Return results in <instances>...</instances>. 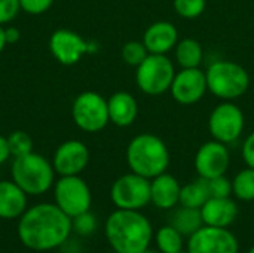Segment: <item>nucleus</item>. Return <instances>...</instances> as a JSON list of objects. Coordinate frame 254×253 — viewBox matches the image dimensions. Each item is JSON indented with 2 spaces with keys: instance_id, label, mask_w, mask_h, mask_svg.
<instances>
[{
  "instance_id": "obj_38",
  "label": "nucleus",
  "mask_w": 254,
  "mask_h": 253,
  "mask_svg": "<svg viewBox=\"0 0 254 253\" xmlns=\"http://www.w3.org/2000/svg\"><path fill=\"white\" fill-rule=\"evenodd\" d=\"M247 253H254V246H252V248H250V251H249Z\"/></svg>"
},
{
  "instance_id": "obj_33",
  "label": "nucleus",
  "mask_w": 254,
  "mask_h": 253,
  "mask_svg": "<svg viewBox=\"0 0 254 253\" xmlns=\"http://www.w3.org/2000/svg\"><path fill=\"white\" fill-rule=\"evenodd\" d=\"M243 160L247 167L254 169V131L246 137L243 143Z\"/></svg>"
},
{
  "instance_id": "obj_15",
  "label": "nucleus",
  "mask_w": 254,
  "mask_h": 253,
  "mask_svg": "<svg viewBox=\"0 0 254 253\" xmlns=\"http://www.w3.org/2000/svg\"><path fill=\"white\" fill-rule=\"evenodd\" d=\"M89 163V149L80 140L61 143L52 158L54 170L58 176H79Z\"/></svg>"
},
{
  "instance_id": "obj_4",
  "label": "nucleus",
  "mask_w": 254,
  "mask_h": 253,
  "mask_svg": "<svg viewBox=\"0 0 254 253\" xmlns=\"http://www.w3.org/2000/svg\"><path fill=\"white\" fill-rule=\"evenodd\" d=\"M55 170L51 161L37 152L16 157L12 161V180L27 195H43L55 183Z\"/></svg>"
},
{
  "instance_id": "obj_36",
  "label": "nucleus",
  "mask_w": 254,
  "mask_h": 253,
  "mask_svg": "<svg viewBox=\"0 0 254 253\" xmlns=\"http://www.w3.org/2000/svg\"><path fill=\"white\" fill-rule=\"evenodd\" d=\"M7 45V42H6V34H4V27L3 25H0V54H1V51L4 49V46Z\"/></svg>"
},
{
  "instance_id": "obj_28",
  "label": "nucleus",
  "mask_w": 254,
  "mask_h": 253,
  "mask_svg": "<svg viewBox=\"0 0 254 253\" xmlns=\"http://www.w3.org/2000/svg\"><path fill=\"white\" fill-rule=\"evenodd\" d=\"M173 4L179 16L185 19H195L204 13L207 0H174Z\"/></svg>"
},
{
  "instance_id": "obj_14",
  "label": "nucleus",
  "mask_w": 254,
  "mask_h": 253,
  "mask_svg": "<svg viewBox=\"0 0 254 253\" xmlns=\"http://www.w3.org/2000/svg\"><path fill=\"white\" fill-rule=\"evenodd\" d=\"M170 91L173 98L183 106L201 101L208 91L205 72L199 67L180 69V72H176Z\"/></svg>"
},
{
  "instance_id": "obj_8",
  "label": "nucleus",
  "mask_w": 254,
  "mask_h": 253,
  "mask_svg": "<svg viewBox=\"0 0 254 253\" xmlns=\"http://www.w3.org/2000/svg\"><path fill=\"white\" fill-rule=\"evenodd\" d=\"M71 118L82 131L98 133L110 122L107 100L95 91L80 92L73 101Z\"/></svg>"
},
{
  "instance_id": "obj_16",
  "label": "nucleus",
  "mask_w": 254,
  "mask_h": 253,
  "mask_svg": "<svg viewBox=\"0 0 254 253\" xmlns=\"http://www.w3.org/2000/svg\"><path fill=\"white\" fill-rule=\"evenodd\" d=\"M179 30L170 21H156L150 24L143 34V43L146 45L149 54L167 55L176 48Z\"/></svg>"
},
{
  "instance_id": "obj_32",
  "label": "nucleus",
  "mask_w": 254,
  "mask_h": 253,
  "mask_svg": "<svg viewBox=\"0 0 254 253\" xmlns=\"http://www.w3.org/2000/svg\"><path fill=\"white\" fill-rule=\"evenodd\" d=\"M54 0H19L21 10L30 15H40L52 6Z\"/></svg>"
},
{
  "instance_id": "obj_37",
  "label": "nucleus",
  "mask_w": 254,
  "mask_h": 253,
  "mask_svg": "<svg viewBox=\"0 0 254 253\" xmlns=\"http://www.w3.org/2000/svg\"><path fill=\"white\" fill-rule=\"evenodd\" d=\"M141 253H161L159 251H155V249H150V248H147V249H144Z\"/></svg>"
},
{
  "instance_id": "obj_7",
  "label": "nucleus",
  "mask_w": 254,
  "mask_h": 253,
  "mask_svg": "<svg viewBox=\"0 0 254 253\" xmlns=\"http://www.w3.org/2000/svg\"><path fill=\"white\" fill-rule=\"evenodd\" d=\"M54 203L70 218L91 210L92 192L80 176H60L54 183Z\"/></svg>"
},
{
  "instance_id": "obj_34",
  "label": "nucleus",
  "mask_w": 254,
  "mask_h": 253,
  "mask_svg": "<svg viewBox=\"0 0 254 253\" xmlns=\"http://www.w3.org/2000/svg\"><path fill=\"white\" fill-rule=\"evenodd\" d=\"M10 149L7 145V137L0 136V166H3L10 158Z\"/></svg>"
},
{
  "instance_id": "obj_35",
  "label": "nucleus",
  "mask_w": 254,
  "mask_h": 253,
  "mask_svg": "<svg viewBox=\"0 0 254 253\" xmlns=\"http://www.w3.org/2000/svg\"><path fill=\"white\" fill-rule=\"evenodd\" d=\"M4 34H6V42L7 43H16L21 37V31L16 27H6L4 28Z\"/></svg>"
},
{
  "instance_id": "obj_23",
  "label": "nucleus",
  "mask_w": 254,
  "mask_h": 253,
  "mask_svg": "<svg viewBox=\"0 0 254 253\" xmlns=\"http://www.w3.org/2000/svg\"><path fill=\"white\" fill-rule=\"evenodd\" d=\"M208 198H210V192H208L207 179L199 177V179L182 186L179 204L185 206V207L201 209Z\"/></svg>"
},
{
  "instance_id": "obj_26",
  "label": "nucleus",
  "mask_w": 254,
  "mask_h": 253,
  "mask_svg": "<svg viewBox=\"0 0 254 253\" xmlns=\"http://www.w3.org/2000/svg\"><path fill=\"white\" fill-rule=\"evenodd\" d=\"M7 145L10 149V155L13 158L33 152V139L28 133H25L22 130L12 131L7 136Z\"/></svg>"
},
{
  "instance_id": "obj_19",
  "label": "nucleus",
  "mask_w": 254,
  "mask_h": 253,
  "mask_svg": "<svg viewBox=\"0 0 254 253\" xmlns=\"http://www.w3.org/2000/svg\"><path fill=\"white\" fill-rule=\"evenodd\" d=\"M109 119L116 127H129L138 116V103L135 97L127 91H118L107 98Z\"/></svg>"
},
{
  "instance_id": "obj_39",
  "label": "nucleus",
  "mask_w": 254,
  "mask_h": 253,
  "mask_svg": "<svg viewBox=\"0 0 254 253\" xmlns=\"http://www.w3.org/2000/svg\"><path fill=\"white\" fill-rule=\"evenodd\" d=\"M179 253H188V252H185V251H182V252H179Z\"/></svg>"
},
{
  "instance_id": "obj_12",
  "label": "nucleus",
  "mask_w": 254,
  "mask_h": 253,
  "mask_svg": "<svg viewBox=\"0 0 254 253\" xmlns=\"http://www.w3.org/2000/svg\"><path fill=\"white\" fill-rule=\"evenodd\" d=\"M49 49L58 63L73 66L77 64L83 55L94 52L95 46L73 30L58 28L49 37Z\"/></svg>"
},
{
  "instance_id": "obj_13",
  "label": "nucleus",
  "mask_w": 254,
  "mask_h": 253,
  "mask_svg": "<svg viewBox=\"0 0 254 253\" xmlns=\"http://www.w3.org/2000/svg\"><path fill=\"white\" fill-rule=\"evenodd\" d=\"M193 164L198 176L202 179H213L226 174L231 166L228 145H223L214 139L202 143L195 155Z\"/></svg>"
},
{
  "instance_id": "obj_3",
  "label": "nucleus",
  "mask_w": 254,
  "mask_h": 253,
  "mask_svg": "<svg viewBox=\"0 0 254 253\" xmlns=\"http://www.w3.org/2000/svg\"><path fill=\"white\" fill-rule=\"evenodd\" d=\"M170 161L168 146L156 134H137L127 146V163L129 170L149 180L165 173L170 167Z\"/></svg>"
},
{
  "instance_id": "obj_31",
  "label": "nucleus",
  "mask_w": 254,
  "mask_h": 253,
  "mask_svg": "<svg viewBox=\"0 0 254 253\" xmlns=\"http://www.w3.org/2000/svg\"><path fill=\"white\" fill-rule=\"evenodd\" d=\"M19 10V0H0V25L15 19Z\"/></svg>"
},
{
  "instance_id": "obj_17",
  "label": "nucleus",
  "mask_w": 254,
  "mask_h": 253,
  "mask_svg": "<svg viewBox=\"0 0 254 253\" xmlns=\"http://www.w3.org/2000/svg\"><path fill=\"white\" fill-rule=\"evenodd\" d=\"M180 182L170 173L150 179V203L161 210H171L180 201Z\"/></svg>"
},
{
  "instance_id": "obj_6",
  "label": "nucleus",
  "mask_w": 254,
  "mask_h": 253,
  "mask_svg": "<svg viewBox=\"0 0 254 253\" xmlns=\"http://www.w3.org/2000/svg\"><path fill=\"white\" fill-rule=\"evenodd\" d=\"M135 69L137 86L146 95L156 97L170 91L176 70L174 64L167 55L149 54L146 60Z\"/></svg>"
},
{
  "instance_id": "obj_24",
  "label": "nucleus",
  "mask_w": 254,
  "mask_h": 253,
  "mask_svg": "<svg viewBox=\"0 0 254 253\" xmlns=\"http://www.w3.org/2000/svg\"><path fill=\"white\" fill-rule=\"evenodd\" d=\"M155 243L161 253H179L183 251V236L173 227H161L155 234Z\"/></svg>"
},
{
  "instance_id": "obj_27",
  "label": "nucleus",
  "mask_w": 254,
  "mask_h": 253,
  "mask_svg": "<svg viewBox=\"0 0 254 253\" xmlns=\"http://www.w3.org/2000/svg\"><path fill=\"white\" fill-rule=\"evenodd\" d=\"M121 55H122V60L128 64V66H132V67H138L144 60L146 57L149 55V51L146 48V45L138 40H131V42H127L124 46H122V51H121Z\"/></svg>"
},
{
  "instance_id": "obj_22",
  "label": "nucleus",
  "mask_w": 254,
  "mask_h": 253,
  "mask_svg": "<svg viewBox=\"0 0 254 253\" xmlns=\"http://www.w3.org/2000/svg\"><path fill=\"white\" fill-rule=\"evenodd\" d=\"M170 225H173L183 237H190L204 225L201 210L182 206L180 209L174 212Z\"/></svg>"
},
{
  "instance_id": "obj_11",
  "label": "nucleus",
  "mask_w": 254,
  "mask_h": 253,
  "mask_svg": "<svg viewBox=\"0 0 254 253\" xmlns=\"http://www.w3.org/2000/svg\"><path fill=\"white\" fill-rule=\"evenodd\" d=\"M188 253H238V239L228 228L202 225L188 240Z\"/></svg>"
},
{
  "instance_id": "obj_10",
  "label": "nucleus",
  "mask_w": 254,
  "mask_h": 253,
  "mask_svg": "<svg viewBox=\"0 0 254 253\" xmlns=\"http://www.w3.org/2000/svg\"><path fill=\"white\" fill-rule=\"evenodd\" d=\"M110 200L116 209L141 210L150 203V180L132 171L122 174L110 188Z\"/></svg>"
},
{
  "instance_id": "obj_2",
  "label": "nucleus",
  "mask_w": 254,
  "mask_h": 253,
  "mask_svg": "<svg viewBox=\"0 0 254 253\" xmlns=\"http://www.w3.org/2000/svg\"><path fill=\"white\" fill-rule=\"evenodd\" d=\"M153 228L140 210L116 209L104 225V236L115 253H141L153 239Z\"/></svg>"
},
{
  "instance_id": "obj_25",
  "label": "nucleus",
  "mask_w": 254,
  "mask_h": 253,
  "mask_svg": "<svg viewBox=\"0 0 254 253\" xmlns=\"http://www.w3.org/2000/svg\"><path fill=\"white\" fill-rule=\"evenodd\" d=\"M232 194L240 201H254V169L246 167L237 173L232 180Z\"/></svg>"
},
{
  "instance_id": "obj_20",
  "label": "nucleus",
  "mask_w": 254,
  "mask_h": 253,
  "mask_svg": "<svg viewBox=\"0 0 254 253\" xmlns=\"http://www.w3.org/2000/svg\"><path fill=\"white\" fill-rule=\"evenodd\" d=\"M27 194L13 180H0V219H16L27 210Z\"/></svg>"
},
{
  "instance_id": "obj_5",
  "label": "nucleus",
  "mask_w": 254,
  "mask_h": 253,
  "mask_svg": "<svg viewBox=\"0 0 254 253\" xmlns=\"http://www.w3.org/2000/svg\"><path fill=\"white\" fill-rule=\"evenodd\" d=\"M208 91L222 101H235L243 97L250 86L249 72L238 63L217 60L205 70Z\"/></svg>"
},
{
  "instance_id": "obj_18",
  "label": "nucleus",
  "mask_w": 254,
  "mask_h": 253,
  "mask_svg": "<svg viewBox=\"0 0 254 253\" xmlns=\"http://www.w3.org/2000/svg\"><path fill=\"white\" fill-rule=\"evenodd\" d=\"M199 210L204 225L217 227V228H229L238 216V206L231 197L228 198L210 197Z\"/></svg>"
},
{
  "instance_id": "obj_21",
  "label": "nucleus",
  "mask_w": 254,
  "mask_h": 253,
  "mask_svg": "<svg viewBox=\"0 0 254 253\" xmlns=\"http://www.w3.org/2000/svg\"><path fill=\"white\" fill-rule=\"evenodd\" d=\"M174 57L180 69H195L199 67L204 60V49L198 40L185 37L177 42L174 48Z\"/></svg>"
},
{
  "instance_id": "obj_30",
  "label": "nucleus",
  "mask_w": 254,
  "mask_h": 253,
  "mask_svg": "<svg viewBox=\"0 0 254 253\" xmlns=\"http://www.w3.org/2000/svg\"><path fill=\"white\" fill-rule=\"evenodd\" d=\"M208 192L213 198H228L232 194V182L223 174L219 177L207 179Z\"/></svg>"
},
{
  "instance_id": "obj_1",
  "label": "nucleus",
  "mask_w": 254,
  "mask_h": 253,
  "mask_svg": "<svg viewBox=\"0 0 254 253\" xmlns=\"http://www.w3.org/2000/svg\"><path fill=\"white\" fill-rule=\"evenodd\" d=\"M71 234V218L55 203H39L27 207L16 224L18 240L33 252H49L63 248Z\"/></svg>"
},
{
  "instance_id": "obj_9",
  "label": "nucleus",
  "mask_w": 254,
  "mask_h": 253,
  "mask_svg": "<svg viewBox=\"0 0 254 253\" xmlns=\"http://www.w3.org/2000/svg\"><path fill=\"white\" fill-rule=\"evenodd\" d=\"M244 127V113L234 101H220L208 116V131L211 137L223 145L235 143L241 137Z\"/></svg>"
},
{
  "instance_id": "obj_29",
  "label": "nucleus",
  "mask_w": 254,
  "mask_h": 253,
  "mask_svg": "<svg viewBox=\"0 0 254 253\" xmlns=\"http://www.w3.org/2000/svg\"><path fill=\"white\" fill-rule=\"evenodd\" d=\"M71 228L76 236L89 237L97 230V218L91 213V210L80 213V215L71 218Z\"/></svg>"
}]
</instances>
